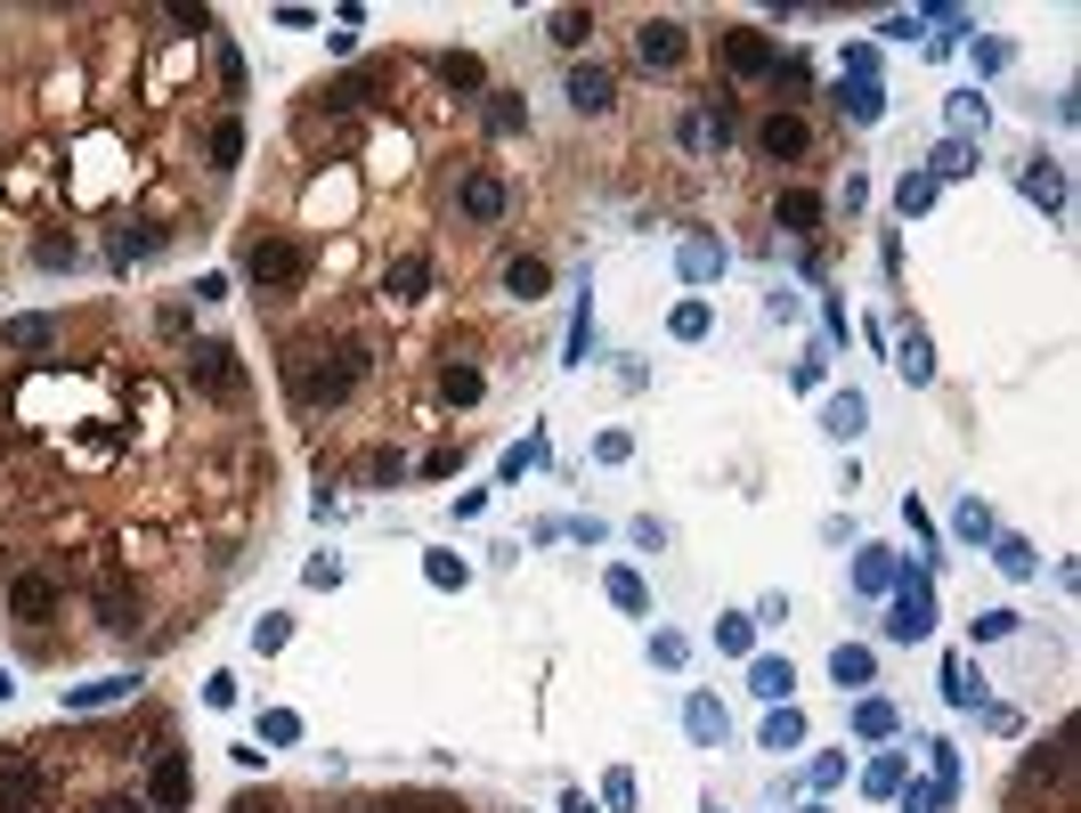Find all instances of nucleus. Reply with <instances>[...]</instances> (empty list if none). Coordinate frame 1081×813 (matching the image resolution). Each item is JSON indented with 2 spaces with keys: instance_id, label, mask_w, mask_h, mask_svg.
<instances>
[{
  "instance_id": "obj_5",
  "label": "nucleus",
  "mask_w": 1081,
  "mask_h": 813,
  "mask_svg": "<svg viewBox=\"0 0 1081 813\" xmlns=\"http://www.w3.org/2000/svg\"><path fill=\"white\" fill-rule=\"evenodd\" d=\"M886 635H895V642L935 635V586H927V578H895V618H886Z\"/></svg>"
},
{
  "instance_id": "obj_51",
  "label": "nucleus",
  "mask_w": 1081,
  "mask_h": 813,
  "mask_svg": "<svg viewBox=\"0 0 1081 813\" xmlns=\"http://www.w3.org/2000/svg\"><path fill=\"white\" fill-rule=\"evenodd\" d=\"M805 813H829V805H805Z\"/></svg>"
},
{
  "instance_id": "obj_29",
  "label": "nucleus",
  "mask_w": 1081,
  "mask_h": 813,
  "mask_svg": "<svg viewBox=\"0 0 1081 813\" xmlns=\"http://www.w3.org/2000/svg\"><path fill=\"white\" fill-rule=\"evenodd\" d=\"M440 391H448V399H455V407H472V399H481V366H455V359H448V374H440Z\"/></svg>"
},
{
  "instance_id": "obj_30",
  "label": "nucleus",
  "mask_w": 1081,
  "mask_h": 813,
  "mask_svg": "<svg viewBox=\"0 0 1081 813\" xmlns=\"http://www.w3.org/2000/svg\"><path fill=\"white\" fill-rule=\"evenodd\" d=\"M854 586H862V594H886V586H895V561H886V553H862V561H854Z\"/></svg>"
},
{
  "instance_id": "obj_40",
  "label": "nucleus",
  "mask_w": 1081,
  "mask_h": 813,
  "mask_svg": "<svg viewBox=\"0 0 1081 813\" xmlns=\"http://www.w3.org/2000/svg\"><path fill=\"white\" fill-rule=\"evenodd\" d=\"M951 529H960V537H968V546H984V537H992V513H984V505H975V496H968V505H960V520H951Z\"/></svg>"
},
{
  "instance_id": "obj_12",
  "label": "nucleus",
  "mask_w": 1081,
  "mask_h": 813,
  "mask_svg": "<svg viewBox=\"0 0 1081 813\" xmlns=\"http://www.w3.org/2000/svg\"><path fill=\"white\" fill-rule=\"evenodd\" d=\"M757 147L773 155V163L805 155V122H797V114H764V122H757Z\"/></svg>"
},
{
  "instance_id": "obj_2",
  "label": "nucleus",
  "mask_w": 1081,
  "mask_h": 813,
  "mask_svg": "<svg viewBox=\"0 0 1081 813\" xmlns=\"http://www.w3.org/2000/svg\"><path fill=\"white\" fill-rule=\"evenodd\" d=\"M301 268H309V253L294 237H253L244 244V277L261 285V294H285V285H301Z\"/></svg>"
},
{
  "instance_id": "obj_26",
  "label": "nucleus",
  "mask_w": 1081,
  "mask_h": 813,
  "mask_svg": "<svg viewBox=\"0 0 1081 813\" xmlns=\"http://www.w3.org/2000/svg\"><path fill=\"white\" fill-rule=\"evenodd\" d=\"M862 424H870V407L854 399V391H838V399H829V431H838V440H854Z\"/></svg>"
},
{
  "instance_id": "obj_39",
  "label": "nucleus",
  "mask_w": 1081,
  "mask_h": 813,
  "mask_svg": "<svg viewBox=\"0 0 1081 813\" xmlns=\"http://www.w3.org/2000/svg\"><path fill=\"white\" fill-rule=\"evenodd\" d=\"M586 33H594V17H586V9H561V17H553V41H561V50H577Z\"/></svg>"
},
{
  "instance_id": "obj_36",
  "label": "nucleus",
  "mask_w": 1081,
  "mask_h": 813,
  "mask_svg": "<svg viewBox=\"0 0 1081 813\" xmlns=\"http://www.w3.org/2000/svg\"><path fill=\"white\" fill-rule=\"evenodd\" d=\"M862 789H870V798H895V789H903V757H879L862 773Z\"/></svg>"
},
{
  "instance_id": "obj_31",
  "label": "nucleus",
  "mask_w": 1081,
  "mask_h": 813,
  "mask_svg": "<svg viewBox=\"0 0 1081 813\" xmlns=\"http://www.w3.org/2000/svg\"><path fill=\"white\" fill-rule=\"evenodd\" d=\"M854 733H862V740H886V733H895V707H886V700H862V707H854Z\"/></svg>"
},
{
  "instance_id": "obj_1",
  "label": "nucleus",
  "mask_w": 1081,
  "mask_h": 813,
  "mask_svg": "<svg viewBox=\"0 0 1081 813\" xmlns=\"http://www.w3.org/2000/svg\"><path fill=\"white\" fill-rule=\"evenodd\" d=\"M359 374H366V350H359V342H334V350H326V342H301L294 359H285V383H294L301 407H342Z\"/></svg>"
},
{
  "instance_id": "obj_21",
  "label": "nucleus",
  "mask_w": 1081,
  "mask_h": 813,
  "mask_svg": "<svg viewBox=\"0 0 1081 813\" xmlns=\"http://www.w3.org/2000/svg\"><path fill=\"white\" fill-rule=\"evenodd\" d=\"M895 366L911 374V383H935V350H927V333H919V326H911V333H903V350H895Z\"/></svg>"
},
{
  "instance_id": "obj_10",
  "label": "nucleus",
  "mask_w": 1081,
  "mask_h": 813,
  "mask_svg": "<svg viewBox=\"0 0 1081 813\" xmlns=\"http://www.w3.org/2000/svg\"><path fill=\"white\" fill-rule=\"evenodd\" d=\"M455 212H464L472 228H488V220H505V179H496V172H472L464 187H455Z\"/></svg>"
},
{
  "instance_id": "obj_37",
  "label": "nucleus",
  "mask_w": 1081,
  "mask_h": 813,
  "mask_svg": "<svg viewBox=\"0 0 1081 813\" xmlns=\"http://www.w3.org/2000/svg\"><path fill=\"white\" fill-rule=\"evenodd\" d=\"M1025 196H1033V204H1066V179H1057L1049 163H1033V172H1025Z\"/></svg>"
},
{
  "instance_id": "obj_48",
  "label": "nucleus",
  "mask_w": 1081,
  "mask_h": 813,
  "mask_svg": "<svg viewBox=\"0 0 1081 813\" xmlns=\"http://www.w3.org/2000/svg\"><path fill=\"white\" fill-rule=\"evenodd\" d=\"M228 813H285V805H277V798H253V789H244V798L228 805Z\"/></svg>"
},
{
  "instance_id": "obj_17",
  "label": "nucleus",
  "mask_w": 1081,
  "mask_h": 813,
  "mask_svg": "<svg viewBox=\"0 0 1081 813\" xmlns=\"http://www.w3.org/2000/svg\"><path fill=\"white\" fill-rule=\"evenodd\" d=\"M788 683H797V667H788V659H748V692H757V700H788Z\"/></svg>"
},
{
  "instance_id": "obj_22",
  "label": "nucleus",
  "mask_w": 1081,
  "mask_h": 813,
  "mask_svg": "<svg viewBox=\"0 0 1081 813\" xmlns=\"http://www.w3.org/2000/svg\"><path fill=\"white\" fill-rule=\"evenodd\" d=\"M521 122H529V107H521V98H512V90H488V131H496V139H512Z\"/></svg>"
},
{
  "instance_id": "obj_49",
  "label": "nucleus",
  "mask_w": 1081,
  "mask_h": 813,
  "mask_svg": "<svg viewBox=\"0 0 1081 813\" xmlns=\"http://www.w3.org/2000/svg\"><path fill=\"white\" fill-rule=\"evenodd\" d=\"M90 813H155V805H139V798H98Z\"/></svg>"
},
{
  "instance_id": "obj_50",
  "label": "nucleus",
  "mask_w": 1081,
  "mask_h": 813,
  "mask_svg": "<svg viewBox=\"0 0 1081 813\" xmlns=\"http://www.w3.org/2000/svg\"><path fill=\"white\" fill-rule=\"evenodd\" d=\"M9 692H16V675H9V667H0V700H9Z\"/></svg>"
},
{
  "instance_id": "obj_13",
  "label": "nucleus",
  "mask_w": 1081,
  "mask_h": 813,
  "mask_svg": "<svg viewBox=\"0 0 1081 813\" xmlns=\"http://www.w3.org/2000/svg\"><path fill=\"white\" fill-rule=\"evenodd\" d=\"M98 618H107L114 635H131L139 627V594L122 586V578H98Z\"/></svg>"
},
{
  "instance_id": "obj_3",
  "label": "nucleus",
  "mask_w": 1081,
  "mask_h": 813,
  "mask_svg": "<svg viewBox=\"0 0 1081 813\" xmlns=\"http://www.w3.org/2000/svg\"><path fill=\"white\" fill-rule=\"evenodd\" d=\"M187 383L203 391V399H244V366L228 342H196L187 350Z\"/></svg>"
},
{
  "instance_id": "obj_8",
  "label": "nucleus",
  "mask_w": 1081,
  "mask_h": 813,
  "mask_svg": "<svg viewBox=\"0 0 1081 813\" xmlns=\"http://www.w3.org/2000/svg\"><path fill=\"white\" fill-rule=\"evenodd\" d=\"M635 57H642L651 74L683 66V25H675V17H642V25H635Z\"/></svg>"
},
{
  "instance_id": "obj_9",
  "label": "nucleus",
  "mask_w": 1081,
  "mask_h": 813,
  "mask_svg": "<svg viewBox=\"0 0 1081 813\" xmlns=\"http://www.w3.org/2000/svg\"><path fill=\"white\" fill-rule=\"evenodd\" d=\"M724 66H732L740 81H764V74L781 66V57H773V41H764V33H748V25H740V33H724Z\"/></svg>"
},
{
  "instance_id": "obj_24",
  "label": "nucleus",
  "mask_w": 1081,
  "mask_h": 813,
  "mask_svg": "<svg viewBox=\"0 0 1081 813\" xmlns=\"http://www.w3.org/2000/svg\"><path fill=\"white\" fill-rule=\"evenodd\" d=\"M107 700H131V675H107V683H74L66 707H107Z\"/></svg>"
},
{
  "instance_id": "obj_11",
  "label": "nucleus",
  "mask_w": 1081,
  "mask_h": 813,
  "mask_svg": "<svg viewBox=\"0 0 1081 813\" xmlns=\"http://www.w3.org/2000/svg\"><path fill=\"white\" fill-rule=\"evenodd\" d=\"M570 107H577V114H610V107H618L610 74H602V66H577V74H570Z\"/></svg>"
},
{
  "instance_id": "obj_46",
  "label": "nucleus",
  "mask_w": 1081,
  "mask_h": 813,
  "mask_svg": "<svg viewBox=\"0 0 1081 813\" xmlns=\"http://www.w3.org/2000/svg\"><path fill=\"white\" fill-rule=\"evenodd\" d=\"M399 472H407V464H399V448H383V455H366V481H399Z\"/></svg>"
},
{
  "instance_id": "obj_14",
  "label": "nucleus",
  "mask_w": 1081,
  "mask_h": 813,
  "mask_svg": "<svg viewBox=\"0 0 1081 813\" xmlns=\"http://www.w3.org/2000/svg\"><path fill=\"white\" fill-rule=\"evenodd\" d=\"M423 285H431V261H423V253H399V261L383 268V294H390V301H415Z\"/></svg>"
},
{
  "instance_id": "obj_42",
  "label": "nucleus",
  "mask_w": 1081,
  "mask_h": 813,
  "mask_svg": "<svg viewBox=\"0 0 1081 813\" xmlns=\"http://www.w3.org/2000/svg\"><path fill=\"white\" fill-rule=\"evenodd\" d=\"M675 333H683V342H699V333H708V301H683L675 309Z\"/></svg>"
},
{
  "instance_id": "obj_4",
  "label": "nucleus",
  "mask_w": 1081,
  "mask_h": 813,
  "mask_svg": "<svg viewBox=\"0 0 1081 813\" xmlns=\"http://www.w3.org/2000/svg\"><path fill=\"white\" fill-rule=\"evenodd\" d=\"M49 805V781H41L33 757H16V748H0V813H41Z\"/></svg>"
},
{
  "instance_id": "obj_27",
  "label": "nucleus",
  "mask_w": 1081,
  "mask_h": 813,
  "mask_svg": "<svg viewBox=\"0 0 1081 813\" xmlns=\"http://www.w3.org/2000/svg\"><path fill=\"white\" fill-rule=\"evenodd\" d=\"M610 602H618V611H635V618H642V611H651V586H642L635 570H610Z\"/></svg>"
},
{
  "instance_id": "obj_7",
  "label": "nucleus",
  "mask_w": 1081,
  "mask_h": 813,
  "mask_svg": "<svg viewBox=\"0 0 1081 813\" xmlns=\"http://www.w3.org/2000/svg\"><path fill=\"white\" fill-rule=\"evenodd\" d=\"M187 789H196L187 757H179V748H155V765H147V798H155V813H179V805H187Z\"/></svg>"
},
{
  "instance_id": "obj_34",
  "label": "nucleus",
  "mask_w": 1081,
  "mask_h": 813,
  "mask_svg": "<svg viewBox=\"0 0 1081 813\" xmlns=\"http://www.w3.org/2000/svg\"><path fill=\"white\" fill-rule=\"evenodd\" d=\"M683 724H692V740H724V707L716 700H692V707H683Z\"/></svg>"
},
{
  "instance_id": "obj_18",
  "label": "nucleus",
  "mask_w": 1081,
  "mask_h": 813,
  "mask_svg": "<svg viewBox=\"0 0 1081 813\" xmlns=\"http://www.w3.org/2000/svg\"><path fill=\"white\" fill-rule=\"evenodd\" d=\"M203 155H212V172H236V155H244V122H236V114H220V122H212V139H203Z\"/></svg>"
},
{
  "instance_id": "obj_19",
  "label": "nucleus",
  "mask_w": 1081,
  "mask_h": 813,
  "mask_svg": "<svg viewBox=\"0 0 1081 813\" xmlns=\"http://www.w3.org/2000/svg\"><path fill=\"white\" fill-rule=\"evenodd\" d=\"M781 228H797V237H814V228H821V196H814V187H788V196H781Z\"/></svg>"
},
{
  "instance_id": "obj_44",
  "label": "nucleus",
  "mask_w": 1081,
  "mask_h": 813,
  "mask_svg": "<svg viewBox=\"0 0 1081 813\" xmlns=\"http://www.w3.org/2000/svg\"><path fill=\"white\" fill-rule=\"evenodd\" d=\"M716 642H724V651H740V659H748V642H757V627H748V618H724V627H716Z\"/></svg>"
},
{
  "instance_id": "obj_33",
  "label": "nucleus",
  "mask_w": 1081,
  "mask_h": 813,
  "mask_svg": "<svg viewBox=\"0 0 1081 813\" xmlns=\"http://www.w3.org/2000/svg\"><path fill=\"white\" fill-rule=\"evenodd\" d=\"M992 553H1001V570H1008V578H1033V570H1041L1025 537H992Z\"/></svg>"
},
{
  "instance_id": "obj_32",
  "label": "nucleus",
  "mask_w": 1081,
  "mask_h": 813,
  "mask_svg": "<svg viewBox=\"0 0 1081 813\" xmlns=\"http://www.w3.org/2000/svg\"><path fill=\"white\" fill-rule=\"evenodd\" d=\"M505 285H512L521 301H537V294H545V261H537V253H529V261H512V268H505Z\"/></svg>"
},
{
  "instance_id": "obj_15",
  "label": "nucleus",
  "mask_w": 1081,
  "mask_h": 813,
  "mask_svg": "<svg viewBox=\"0 0 1081 813\" xmlns=\"http://www.w3.org/2000/svg\"><path fill=\"white\" fill-rule=\"evenodd\" d=\"M383 81H390V66H359V74H342L334 90H326V107L350 114V107H366V90H383Z\"/></svg>"
},
{
  "instance_id": "obj_6",
  "label": "nucleus",
  "mask_w": 1081,
  "mask_h": 813,
  "mask_svg": "<svg viewBox=\"0 0 1081 813\" xmlns=\"http://www.w3.org/2000/svg\"><path fill=\"white\" fill-rule=\"evenodd\" d=\"M57 602H66V594H57V578H49V570L9 578V611L25 618V627H49V618H57Z\"/></svg>"
},
{
  "instance_id": "obj_41",
  "label": "nucleus",
  "mask_w": 1081,
  "mask_h": 813,
  "mask_svg": "<svg viewBox=\"0 0 1081 813\" xmlns=\"http://www.w3.org/2000/svg\"><path fill=\"white\" fill-rule=\"evenodd\" d=\"M716 268H724L716 244H683V277H716Z\"/></svg>"
},
{
  "instance_id": "obj_28",
  "label": "nucleus",
  "mask_w": 1081,
  "mask_h": 813,
  "mask_svg": "<svg viewBox=\"0 0 1081 813\" xmlns=\"http://www.w3.org/2000/svg\"><path fill=\"white\" fill-rule=\"evenodd\" d=\"M440 81H448V90H481L488 74H481V57H464V50H455V57H440Z\"/></svg>"
},
{
  "instance_id": "obj_23",
  "label": "nucleus",
  "mask_w": 1081,
  "mask_h": 813,
  "mask_svg": "<svg viewBox=\"0 0 1081 813\" xmlns=\"http://www.w3.org/2000/svg\"><path fill=\"white\" fill-rule=\"evenodd\" d=\"M797 740H805V716H797V707L781 700V707H773V724H764V748H781V757H788Z\"/></svg>"
},
{
  "instance_id": "obj_35",
  "label": "nucleus",
  "mask_w": 1081,
  "mask_h": 813,
  "mask_svg": "<svg viewBox=\"0 0 1081 813\" xmlns=\"http://www.w3.org/2000/svg\"><path fill=\"white\" fill-rule=\"evenodd\" d=\"M960 172H975L968 139H944V147H935V179H960Z\"/></svg>"
},
{
  "instance_id": "obj_25",
  "label": "nucleus",
  "mask_w": 1081,
  "mask_h": 813,
  "mask_svg": "<svg viewBox=\"0 0 1081 813\" xmlns=\"http://www.w3.org/2000/svg\"><path fill=\"white\" fill-rule=\"evenodd\" d=\"M57 342V318H9V350H49Z\"/></svg>"
},
{
  "instance_id": "obj_47",
  "label": "nucleus",
  "mask_w": 1081,
  "mask_h": 813,
  "mask_svg": "<svg viewBox=\"0 0 1081 813\" xmlns=\"http://www.w3.org/2000/svg\"><path fill=\"white\" fill-rule=\"evenodd\" d=\"M935 204V179H903V212H927Z\"/></svg>"
},
{
  "instance_id": "obj_45",
  "label": "nucleus",
  "mask_w": 1081,
  "mask_h": 813,
  "mask_svg": "<svg viewBox=\"0 0 1081 813\" xmlns=\"http://www.w3.org/2000/svg\"><path fill=\"white\" fill-rule=\"evenodd\" d=\"M423 570H431V586H464V561H455V553H431Z\"/></svg>"
},
{
  "instance_id": "obj_43",
  "label": "nucleus",
  "mask_w": 1081,
  "mask_h": 813,
  "mask_svg": "<svg viewBox=\"0 0 1081 813\" xmlns=\"http://www.w3.org/2000/svg\"><path fill=\"white\" fill-rule=\"evenodd\" d=\"M944 692H951V707H975V683H968V667H960V659L944 667Z\"/></svg>"
},
{
  "instance_id": "obj_16",
  "label": "nucleus",
  "mask_w": 1081,
  "mask_h": 813,
  "mask_svg": "<svg viewBox=\"0 0 1081 813\" xmlns=\"http://www.w3.org/2000/svg\"><path fill=\"white\" fill-rule=\"evenodd\" d=\"M829 675H838V683H846V692H862V683H870V675H879V659H870V651H862V642H838V651H829Z\"/></svg>"
},
{
  "instance_id": "obj_20",
  "label": "nucleus",
  "mask_w": 1081,
  "mask_h": 813,
  "mask_svg": "<svg viewBox=\"0 0 1081 813\" xmlns=\"http://www.w3.org/2000/svg\"><path fill=\"white\" fill-rule=\"evenodd\" d=\"M838 114H854V122H879V114H886L879 81H846V90H838Z\"/></svg>"
},
{
  "instance_id": "obj_38",
  "label": "nucleus",
  "mask_w": 1081,
  "mask_h": 813,
  "mask_svg": "<svg viewBox=\"0 0 1081 813\" xmlns=\"http://www.w3.org/2000/svg\"><path fill=\"white\" fill-rule=\"evenodd\" d=\"M261 740H277V748L301 740V716H294V707H268V716H261Z\"/></svg>"
}]
</instances>
